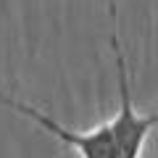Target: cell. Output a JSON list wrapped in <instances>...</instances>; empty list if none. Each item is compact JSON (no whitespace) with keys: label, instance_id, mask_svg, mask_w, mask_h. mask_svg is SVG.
Returning <instances> with one entry per match:
<instances>
[{"label":"cell","instance_id":"obj_2","mask_svg":"<svg viewBox=\"0 0 158 158\" xmlns=\"http://www.w3.org/2000/svg\"><path fill=\"white\" fill-rule=\"evenodd\" d=\"M0 106L27 116L40 129H45L50 137H56V142H61L69 150H77L79 158H113V142H111V132H108V121L100 124L98 129H90V132H74V129H66L63 124H58L53 116L42 113L40 108L8 95L6 90H0Z\"/></svg>","mask_w":158,"mask_h":158},{"label":"cell","instance_id":"obj_3","mask_svg":"<svg viewBox=\"0 0 158 158\" xmlns=\"http://www.w3.org/2000/svg\"><path fill=\"white\" fill-rule=\"evenodd\" d=\"M108 11H111V16L116 19V0H108Z\"/></svg>","mask_w":158,"mask_h":158},{"label":"cell","instance_id":"obj_1","mask_svg":"<svg viewBox=\"0 0 158 158\" xmlns=\"http://www.w3.org/2000/svg\"><path fill=\"white\" fill-rule=\"evenodd\" d=\"M111 50L116 61V98L118 108L108 118V132L113 142V158H142L145 142L150 132L156 129V113H137L132 103V82H129V66H127L124 48L118 37H111Z\"/></svg>","mask_w":158,"mask_h":158}]
</instances>
